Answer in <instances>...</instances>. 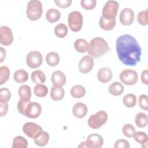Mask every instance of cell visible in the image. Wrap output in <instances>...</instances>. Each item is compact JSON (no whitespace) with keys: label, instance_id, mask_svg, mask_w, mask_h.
<instances>
[{"label":"cell","instance_id":"cell-1","mask_svg":"<svg viewBox=\"0 0 148 148\" xmlns=\"http://www.w3.org/2000/svg\"><path fill=\"white\" fill-rule=\"evenodd\" d=\"M116 48L119 59L123 64L135 66L140 61L142 49L132 35L124 34L120 36L117 39Z\"/></svg>","mask_w":148,"mask_h":148},{"label":"cell","instance_id":"cell-2","mask_svg":"<svg viewBox=\"0 0 148 148\" xmlns=\"http://www.w3.org/2000/svg\"><path fill=\"white\" fill-rule=\"evenodd\" d=\"M17 108L21 114L31 119L38 117L42 112V107L39 103L21 99L17 102Z\"/></svg>","mask_w":148,"mask_h":148},{"label":"cell","instance_id":"cell-3","mask_svg":"<svg viewBox=\"0 0 148 148\" xmlns=\"http://www.w3.org/2000/svg\"><path fill=\"white\" fill-rule=\"evenodd\" d=\"M109 46L104 39L96 37L91 40L88 44L87 52L94 58H98L108 52Z\"/></svg>","mask_w":148,"mask_h":148},{"label":"cell","instance_id":"cell-4","mask_svg":"<svg viewBox=\"0 0 148 148\" xmlns=\"http://www.w3.org/2000/svg\"><path fill=\"white\" fill-rule=\"evenodd\" d=\"M26 14L28 18L32 21L39 19L42 14V3L39 0L29 1L27 6Z\"/></svg>","mask_w":148,"mask_h":148},{"label":"cell","instance_id":"cell-5","mask_svg":"<svg viewBox=\"0 0 148 148\" xmlns=\"http://www.w3.org/2000/svg\"><path fill=\"white\" fill-rule=\"evenodd\" d=\"M108 113L104 110H100L91 115L88 120V124L92 129H98L102 127L108 120Z\"/></svg>","mask_w":148,"mask_h":148},{"label":"cell","instance_id":"cell-6","mask_svg":"<svg viewBox=\"0 0 148 148\" xmlns=\"http://www.w3.org/2000/svg\"><path fill=\"white\" fill-rule=\"evenodd\" d=\"M83 16L81 13L78 11H73L68 15V25L73 32H78L81 29L83 25Z\"/></svg>","mask_w":148,"mask_h":148},{"label":"cell","instance_id":"cell-7","mask_svg":"<svg viewBox=\"0 0 148 148\" xmlns=\"http://www.w3.org/2000/svg\"><path fill=\"white\" fill-rule=\"evenodd\" d=\"M119 8V3L115 1H108L102 9V17L106 19H116Z\"/></svg>","mask_w":148,"mask_h":148},{"label":"cell","instance_id":"cell-8","mask_svg":"<svg viewBox=\"0 0 148 148\" xmlns=\"http://www.w3.org/2000/svg\"><path fill=\"white\" fill-rule=\"evenodd\" d=\"M120 80L125 84L131 86L135 84L138 79L137 72L132 69H124L119 76Z\"/></svg>","mask_w":148,"mask_h":148},{"label":"cell","instance_id":"cell-9","mask_svg":"<svg viewBox=\"0 0 148 148\" xmlns=\"http://www.w3.org/2000/svg\"><path fill=\"white\" fill-rule=\"evenodd\" d=\"M23 131L27 136L34 139L43 131V130L40 125L35 123L27 122L23 125Z\"/></svg>","mask_w":148,"mask_h":148},{"label":"cell","instance_id":"cell-10","mask_svg":"<svg viewBox=\"0 0 148 148\" xmlns=\"http://www.w3.org/2000/svg\"><path fill=\"white\" fill-rule=\"evenodd\" d=\"M43 57L42 54L38 51H31L27 56L26 62L31 68H39L42 63Z\"/></svg>","mask_w":148,"mask_h":148},{"label":"cell","instance_id":"cell-11","mask_svg":"<svg viewBox=\"0 0 148 148\" xmlns=\"http://www.w3.org/2000/svg\"><path fill=\"white\" fill-rule=\"evenodd\" d=\"M13 41L12 29L8 26H2L0 28V43L4 46H9Z\"/></svg>","mask_w":148,"mask_h":148},{"label":"cell","instance_id":"cell-12","mask_svg":"<svg viewBox=\"0 0 148 148\" xmlns=\"http://www.w3.org/2000/svg\"><path fill=\"white\" fill-rule=\"evenodd\" d=\"M135 14L133 10L129 8H125L122 9L120 14V21L124 25H131L134 20Z\"/></svg>","mask_w":148,"mask_h":148},{"label":"cell","instance_id":"cell-13","mask_svg":"<svg viewBox=\"0 0 148 148\" xmlns=\"http://www.w3.org/2000/svg\"><path fill=\"white\" fill-rule=\"evenodd\" d=\"M87 147L100 148L103 144L102 137L98 134H91L87 138L86 141Z\"/></svg>","mask_w":148,"mask_h":148},{"label":"cell","instance_id":"cell-14","mask_svg":"<svg viewBox=\"0 0 148 148\" xmlns=\"http://www.w3.org/2000/svg\"><path fill=\"white\" fill-rule=\"evenodd\" d=\"M79 69L83 73L89 72L94 66V60L90 56L82 57L79 62Z\"/></svg>","mask_w":148,"mask_h":148},{"label":"cell","instance_id":"cell-15","mask_svg":"<svg viewBox=\"0 0 148 148\" xmlns=\"http://www.w3.org/2000/svg\"><path fill=\"white\" fill-rule=\"evenodd\" d=\"M51 80L53 86L62 87L66 83V76L62 71H56L51 75Z\"/></svg>","mask_w":148,"mask_h":148},{"label":"cell","instance_id":"cell-16","mask_svg":"<svg viewBox=\"0 0 148 148\" xmlns=\"http://www.w3.org/2000/svg\"><path fill=\"white\" fill-rule=\"evenodd\" d=\"M87 113V107L83 103L78 102L74 105L72 108V113L73 116L78 119L84 117Z\"/></svg>","mask_w":148,"mask_h":148},{"label":"cell","instance_id":"cell-17","mask_svg":"<svg viewBox=\"0 0 148 148\" xmlns=\"http://www.w3.org/2000/svg\"><path fill=\"white\" fill-rule=\"evenodd\" d=\"M98 80L102 83H107L112 78V72L111 69L108 67L101 68L97 73Z\"/></svg>","mask_w":148,"mask_h":148},{"label":"cell","instance_id":"cell-18","mask_svg":"<svg viewBox=\"0 0 148 148\" xmlns=\"http://www.w3.org/2000/svg\"><path fill=\"white\" fill-rule=\"evenodd\" d=\"M50 97L51 98L56 101H58L61 100L65 95V92L64 88L61 86H53L51 88L50 91Z\"/></svg>","mask_w":148,"mask_h":148},{"label":"cell","instance_id":"cell-19","mask_svg":"<svg viewBox=\"0 0 148 148\" xmlns=\"http://www.w3.org/2000/svg\"><path fill=\"white\" fill-rule=\"evenodd\" d=\"M18 94L21 99L24 101H29L31 97V89L28 85H21L18 90Z\"/></svg>","mask_w":148,"mask_h":148},{"label":"cell","instance_id":"cell-20","mask_svg":"<svg viewBox=\"0 0 148 148\" xmlns=\"http://www.w3.org/2000/svg\"><path fill=\"white\" fill-rule=\"evenodd\" d=\"M99 24L100 27L106 31L113 29L116 25V19H106L102 16L99 18Z\"/></svg>","mask_w":148,"mask_h":148},{"label":"cell","instance_id":"cell-21","mask_svg":"<svg viewBox=\"0 0 148 148\" xmlns=\"http://www.w3.org/2000/svg\"><path fill=\"white\" fill-rule=\"evenodd\" d=\"M108 91L112 95L119 96L123 92L124 86L120 82H114L109 86Z\"/></svg>","mask_w":148,"mask_h":148},{"label":"cell","instance_id":"cell-22","mask_svg":"<svg viewBox=\"0 0 148 148\" xmlns=\"http://www.w3.org/2000/svg\"><path fill=\"white\" fill-rule=\"evenodd\" d=\"M133 137L136 142L142 145V147H147L148 136L146 133L142 131H138L135 133Z\"/></svg>","mask_w":148,"mask_h":148},{"label":"cell","instance_id":"cell-23","mask_svg":"<svg viewBox=\"0 0 148 148\" xmlns=\"http://www.w3.org/2000/svg\"><path fill=\"white\" fill-rule=\"evenodd\" d=\"M60 12L54 8L49 9L46 14V18L47 20L51 23L57 21L60 18Z\"/></svg>","mask_w":148,"mask_h":148},{"label":"cell","instance_id":"cell-24","mask_svg":"<svg viewBox=\"0 0 148 148\" xmlns=\"http://www.w3.org/2000/svg\"><path fill=\"white\" fill-rule=\"evenodd\" d=\"M13 78L16 82L21 84L28 80V74L26 71L20 69L14 72Z\"/></svg>","mask_w":148,"mask_h":148},{"label":"cell","instance_id":"cell-25","mask_svg":"<svg viewBox=\"0 0 148 148\" xmlns=\"http://www.w3.org/2000/svg\"><path fill=\"white\" fill-rule=\"evenodd\" d=\"M31 80L35 83L42 84L46 80V76L45 73L40 70H36L32 72L31 75Z\"/></svg>","mask_w":148,"mask_h":148},{"label":"cell","instance_id":"cell-26","mask_svg":"<svg viewBox=\"0 0 148 148\" xmlns=\"http://www.w3.org/2000/svg\"><path fill=\"white\" fill-rule=\"evenodd\" d=\"M70 93L72 97L80 98L86 94V89L81 85H75L71 88Z\"/></svg>","mask_w":148,"mask_h":148},{"label":"cell","instance_id":"cell-27","mask_svg":"<svg viewBox=\"0 0 148 148\" xmlns=\"http://www.w3.org/2000/svg\"><path fill=\"white\" fill-rule=\"evenodd\" d=\"M74 47L77 52L83 53L87 51L88 44L84 39H77L74 43Z\"/></svg>","mask_w":148,"mask_h":148},{"label":"cell","instance_id":"cell-28","mask_svg":"<svg viewBox=\"0 0 148 148\" xmlns=\"http://www.w3.org/2000/svg\"><path fill=\"white\" fill-rule=\"evenodd\" d=\"M46 61L47 64L51 66L57 65L60 62V57L57 53L51 51L47 53L46 57Z\"/></svg>","mask_w":148,"mask_h":148},{"label":"cell","instance_id":"cell-29","mask_svg":"<svg viewBox=\"0 0 148 148\" xmlns=\"http://www.w3.org/2000/svg\"><path fill=\"white\" fill-rule=\"evenodd\" d=\"M49 141V135L46 131H42L34 139L35 143L38 146H45Z\"/></svg>","mask_w":148,"mask_h":148},{"label":"cell","instance_id":"cell-30","mask_svg":"<svg viewBox=\"0 0 148 148\" xmlns=\"http://www.w3.org/2000/svg\"><path fill=\"white\" fill-rule=\"evenodd\" d=\"M135 123L138 127H145L147 125V115L143 112H138L135 116Z\"/></svg>","mask_w":148,"mask_h":148},{"label":"cell","instance_id":"cell-31","mask_svg":"<svg viewBox=\"0 0 148 148\" xmlns=\"http://www.w3.org/2000/svg\"><path fill=\"white\" fill-rule=\"evenodd\" d=\"M28 147V142L27 139L21 136H16L12 143V148H27Z\"/></svg>","mask_w":148,"mask_h":148},{"label":"cell","instance_id":"cell-32","mask_svg":"<svg viewBox=\"0 0 148 148\" xmlns=\"http://www.w3.org/2000/svg\"><path fill=\"white\" fill-rule=\"evenodd\" d=\"M123 102L125 106L133 108L136 103V97L133 94H128L123 97Z\"/></svg>","mask_w":148,"mask_h":148},{"label":"cell","instance_id":"cell-33","mask_svg":"<svg viewBox=\"0 0 148 148\" xmlns=\"http://www.w3.org/2000/svg\"><path fill=\"white\" fill-rule=\"evenodd\" d=\"M55 35L60 38H64L68 34V28L66 25L63 23L57 24L54 29Z\"/></svg>","mask_w":148,"mask_h":148},{"label":"cell","instance_id":"cell-34","mask_svg":"<svg viewBox=\"0 0 148 148\" xmlns=\"http://www.w3.org/2000/svg\"><path fill=\"white\" fill-rule=\"evenodd\" d=\"M35 95L38 97H44L48 92V88L43 84H37L34 88Z\"/></svg>","mask_w":148,"mask_h":148},{"label":"cell","instance_id":"cell-35","mask_svg":"<svg viewBox=\"0 0 148 148\" xmlns=\"http://www.w3.org/2000/svg\"><path fill=\"white\" fill-rule=\"evenodd\" d=\"M10 70L6 66L0 67V85H2L9 79Z\"/></svg>","mask_w":148,"mask_h":148},{"label":"cell","instance_id":"cell-36","mask_svg":"<svg viewBox=\"0 0 148 148\" xmlns=\"http://www.w3.org/2000/svg\"><path fill=\"white\" fill-rule=\"evenodd\" d=\"M122 132L123 135L128 138H132L136 132L135 128L131 124H125L123 127Z\"/></svg>","mask_w":148,"mask_h":148},{"label":"cell","instance_id":"cell-37","mask_svg":"<svg viewBox=\"0 0 148 148\" xmlns=\"http://www.w3.org/2000/svg\"><path fill=\"white\" fill-rule=\"evenodd\" d=\"M148 10L140 11L137 16V21L142 25H147L148 24Z\"/></svg>","mask_w":148,"mask_h":148},{"label":"cell","instance_id":"cell-38","mask_svg":"<svg viewBox=\"0 0 148 148\" xmlns=\"http://www.w3.org/2000/svg\"><path fill=\"white\" fill-rule=\"evenodd\" d=\"M10 97L11 93L8 88L2 87L0 89V102H8L10 99Z\"/></svg>","mask_w":148,"mask_h":148},{"label":"cell","instance_id":"cell-39","mask_svg":"<svg viewBox=\"0 0 148 148\" xmlns=\"http://www.w3.org/2000/svg\"><path fill=\"white\" fill-rule=\"evenodd\" d=\"M97 1L95 0H82L81 6L86 10H92L96 6Z\"/></svg>","mask_w":148,"mask_h":148},{"label":"cell","instance_id":"cell-40","mask_svg":"<svg viewBox=\"0 0 148 148\" xmlns=\"http://www.w3.org/2000/svg\"><path fill=\"white\" fill-rule=\"evenodd\" d=\"M138 102L140 107L145 110L148 109V103H147V95L146 94H142L139 96L138 99Z\"/></svg>","mask_w":148,"mask_h":148},{"label":"cell","instance_id":"cell-41","mask_svg":"<svg viewBox=\"0 0 148 148\" xmlns=\"http://www.w3.org/2000/svg\"><path fill=\"white\" fill-rule=\"evenodd\" d=\"M129 142L125 139H119L114 143V148H129L130 147Z\"/></svg>","mask_w":148,"mask_h":148},{"label":"cell","instance_id":"cell-42","mask_svg":"<svg viewBox=\"0 0 148 148\" xmlns=\"http://www.w3.org/2000/svg\"><path fill=\"white\" fill-rule=\"evenodd\" d=\"M54 3L61 8H66L69 7L71 3V0H54Z\"/></svg>","mask_w":148,"mask_h":148},{"label":"cell","instance_id":"cell-43","mask_svg":"<svg viewBox=\"0 0 148 148\" xmlns=\"http://www.w3.org/2000/svg\"><path fill=\"white\" fill-rule=\"evenodd\" d=\"M8 110V102H0V116L1 117L6 114Z\"/></svg>","mask_w":148,"mask_h":148},{"label":"cell","instance_id":"cell-44","mask_svg":"<svg viewBox=\"0 0 148 148\" xmlns=\"http://www.w3.org/2000/svg\"><path fill=\"white\" fill-rule=\"evenodd\" d=\"M141 80L145 84H148V71L147 69H145L141 73Z\"/></svg>","mask_w":148,"mask_h":148},{"label":"cell","instance_id":"cell-45","mask_svg":"<svg viewBox=\"0 0 148 148\" xmlns=\"http://www.w3.org/2000/svg\"><path fill=\"white\" fill-rule=\"evenodd\" d=\"M0 54H1L0 62H2L3 61L4 59L5 58V57H6V50L2 47H0Z\"/></svg>","mask_w":148,"mask_h":148},{"label":"cell","instance_id":"cell-46","mask_svg":"<svg viewBox=\"0 0 148 148\" xmlns=\"http://www.w3.org/2000/svg\"><path fill=\"white\" fill-rule=\"evenodd\" d=\"M78 147H87L86 142H82L79 146Z\"/></svg>","mask_w":148,"mask_h":148}]
</instances>
